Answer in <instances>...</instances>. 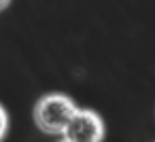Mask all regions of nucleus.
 <instances>
[{
	"label": "nucleus",
	"instance_id": "obj_1",
	"mask_svg": "<svg viewBox=\"0 0 155 142\" xmlns=\"http://www.w3.org/2000/svg\"><path fill=\"white\" fill-rule=\"evenodd\" d=\"M77 112V104L66 93H47L34 104V123L41 131L60 136L64 134L68 121Z\"/></svg>",
	"mask_w": 155,
	"mask_h": 142
},
{
	"label": "nucleus",
	"instance_id": "obj_2",
	"mask_svg": "<svg viewBox=\"0 0 155 142\" xmlns=\"http://www.w3.org/2000/svg\"><path fill=\"white\" fill-rule=\"evenodd\" d=\"M62 138L68 142H102L104 140V121L96 110L77 108L68 121Z\"/></svg>",
	"mask_w": 155,
	"mask_h": 142
},
{
	"label": "nucleus",
	"instance_id": "obj_3",
	"mask_svg": "<svg viewBox=\"0 0 155 142\" xmlns=\"http://www.w3.org/2000/svg\"><path fill=\"white\" fill-rule=\"evenodd\" d=\"M7 131H9V112L7 108L0 104V142L7 138Z\"/></svg>",
	"mask_w": 155,
	"mask_h": 142
},
{
	"label": "nucleus",
	"instance_id": "obj_4",
	"mask_svg": "<svg viewBox=\"0 0 155 142\" xmlns=\"http://www.w3.org/2000/svg\"><path fill=\"white\" fill-rule=\"evenodd\" d=\"M9 5H11V0H0V13H2V11L9 7Z\"/></svg>",
	"mask_w": 155,
	"mask_h": 142
},
{
	"label": "nucleus",
	"instance_id": "obj_5",
	"mask_svg": "<svg viewBox=\"0 0 155 142\" xmlns=\"http://www.w3.org/2000/svg\"><path fill=\"white\" fill-rule=\"evenodd\" d=\"M60 142H68V140H66V138H62V140H60Z\"/></svg>",
	"mask_w": 155,
	"mask_h": 142
}]
</instances>
